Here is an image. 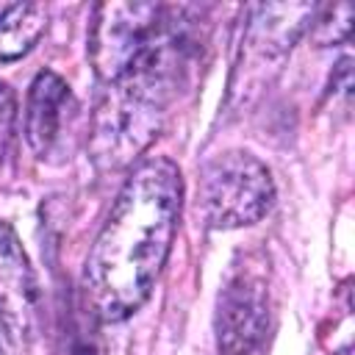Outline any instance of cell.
Instances as JSON below:
<instances>
[{
	"label": "cell",
	"instance_id": "5",
	"mask_svg": "<svg viewBox=\"0 0 355 355\" xmlns=\"http://www.w3.org/2000/svg\"><path fill=\"white\" fill-rule=\"evenodd\" d=\"M269 330V288L263 263L236 266L219 294L216 336L225 355H255Z\"/></svg>",
	"mask_w": 355,
	"mask_h": 355
},
{
	"label": "cell",
	"instance_id": "3",
	"mask_svg": "<svg viewBox=\"0 0 355 355\" xmlns=\"http://www.w3.org/2000/svg\"><path fill=\"white\" fill-rule=\"evenodd\" d=\"M275 200V183L255 155L227 150L211 158L200 175V211L208 227L233 230L255 225Z\"/></svg>",
	"mask_w": 355,
	"mask_h": 355
},
{
	"label": "cell",
	"instance_id": "10",
	"mask_svg": "<svg viewBox=\"0 0 355 355\" xmlns=\"http://www.w3.org/2000/svg\"><path fill=\"white\" fill-rule=\"evenodd\" d=\"M0 355H3V352H0Z\"/></svg>",
	"mask_w": 355,
	"mask_h": 355
},
{
	"label": "cell",
	"instance_id": "9",
	"mask_svg": "<svg viewBox=\"0 0 355 355\" xmlns=\"http://www.w3.org/2000/svg\"><path fill=\"white\" fill-rule=\"evenodd\" d=\"M14 122H17V103H14V94L11 89L0 80V161L11 144V136H14Z\"/></svg>",
	"mask_w": 355,
	"mask_h": 355
},
{
	"label": "cell",
	"instance_id": "8",
	"mask_svg": "<svg viewBox=\"0 0 355 355\" xmlns=\"http://www.w3.org/2000/svg\"><path fill=\"white\" fill-rule=\"evenodd\" d=\"M50 14L42 3H14L0 14V61H17L44 36Z\"/></svg>",
	"mask_w": 355,
	"mask_h": 355
},
{
	"label": "cell",
	"instance_id": "7",
	"mask_svg": "<svg viewBox=\"0 0 355 355\" xmlns=\"http://www.w3.org/2000/svg\"><path fill=\"white\" fill-rule=\"evenodd\" d=\"M78 100L55 72L44 69L33 78L25 103V139L39 158L61 155L75 133Z\"/></svg>",
	"mask_w": 355,
	"mask_h": 355
},
{
	"label": "cell",
	"instance_id": "2",
	"mask_svg": "<svg viewBox=\"0 0 355 355\" xmlns=\"http://www.w3.org/2000/svg\"><path fill=\"white\" fill-rule=\"evenodd\" d=\"M191 64V44L175 19L114 80L105 83L89 130L92 161L100 169L128 166L161 130Z\"/></svg>",
	"mask_w": 355,
	"mask_h": 355
},
{
	"label": "cell",
	"instance_id": "1",
	"mask_svg": "<svg viewBox=\"0 0 355 355\" xmlns=\"http://www.w3.org/2000/svg\"><path fill=\"white\" fill-rule=\"evenodd\" d=\"M183 178L169 158H147L125 178L83 266V294L103 322L139 311L172 250Z\"/></svg>",
	"mask_w": 355,
	"mask_h": 355
},
{
	"label": "cell",
	"instance_id": "6",
	"mask_svg": "<svg viewBox=\"0 0 355 355\" xmlns=\"http://www.w3.org/2000/svg\"><path fill=\"white\" fill-rule=\"evenodd\" d=\"M0 324L14 344H28L39 330L36 275L8 222H0Z\"/></svg>",
	"mask_w": 355,
	"mask_h": 355
},
{
	"label": "cell",
	"instance_id": "4",
	"mask_svg": "<svg viewBox=\"0 0 355 355\" xmlns=\"http://www.w3.org/2000/svg\"><path fill=\"white\" fill-rule=\"evenodd\" d=\"M172 11L155 3H105L94 11L89 58L100 80L122 75L169 25Z\"/></svg>",
	"mask_w": 355,
	"mask_h": 355
}]
</instances>
